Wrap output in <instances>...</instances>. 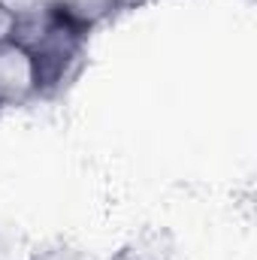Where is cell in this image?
I'll use <instances>...</instances> for the list:
<instances>
[{"label": "cell", "instance_id": "6da1fadb", "mask_svg": "<svg viewBox=\"0 0 257 260\" xmlns=\"http://www.w3.org/2000/svg\"><path fill=\"white\" fill-rule=\"evenodd\" d=\"M12 40L30 58L37 103L61 100L79 82L82 70L88 64L91 34L82 30L79 24H73L52 6L15 12Z\"/></svg>", "mask_w": 257, "mask_h": 260}, {"label": "cell", "instance_id": "5b68a950", "mask_svg": "<svg viewBox=\"0 0 257 260\" xmlns=\"http://www.w3.org/2000/svg\"><path fill=\"white\" fill-rule=\"evenodd\" d=\"M12 27H15V12L6 0H0V40H9Z\"/></svg>", "mask_w": 257, "mask_h": 260}, {"label": "cell", "instance_id": "7a4b0ae2", "mask_svg": "<svg viewBox=\"0 0 257 260\" xmlns=\"http://www.w3.org/2000/svg\"><path fill=\"white\" fill-rule=\"evenodd\" d=\"M30 103H37L30 58L12 37L0 40V112Z\"/></svg>", "mask_w": 257, "mask_h": 260}, {"label": "cell", "instance_id": "3957f363", "mask_svg": "<svg viewBox=\"0 0 257 260\" xmlns=\"http://www.w3.org/2000/svg\"><path fill=\"white\" fill-rule=\"evenodd\" d=\"M142 3L145 0H49L52 9H58L64 18H70L73 24H79L88 34H94L97 27L115 21L118 15H124Z\"/></svg>", "mask_w": 257, "mask_h": 260}, {"label": "cell", "instance_id": "277c9868", "mask_svg": "<svg viewBox=\"0 0 257 260\" xmlns=\"http://www.w3.org/2000/svg\"><path fill=\"white\" fill-rule=\"evenodd\" d=\"M30 260H91V257H85V254H82V251H76V248H64V245H58V248L37 251Z\"/></svg>", "mask_w": 257, "mask_h": 260}]
</instances>
